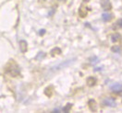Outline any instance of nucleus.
Instances as JSON below:
<instances>
[{
  "instance_id": "obj_13",
  "label": "nucleus",
  "mask_w": 122,
  "mask_h": 113,
  "mask_svg": "<svg viewBox=\"0 0 122 113\" xmlns=\"http://www.w3.org/2000/svg\"><path fill=\"white\" fill-rule=\"evenodd\" d=\"M71 107H72V105H71V104H67V106H66V107H64V108H62L63 112H69V110H70V108H71Z\"/></svg>"
},
{
  "instance_id": "obj_1",
  "label": "nucleus",
  "mask_w": 122,
  "mask_h": 113,
  "mask_svg": "<svg viewBox=\"0 0 122 113\" xmlns=\"http://www.w3.org/2000/svg\"><path fill=\"white\" fill-rule=\"evenodd\" d=\"M8 72L11 76H17L18 75H20V69L18 67V65H16L15 63H13L12 65H9Z\"/></svg>"
},
{
  "instance_id": "obj_10",
  "label": "nucleus",
  "mask_w": 122,
  "mask_h": 113,
  "mask_svg": "<svg viewBox=\"0 0 122 113\" xmlns=\"http://www.w3.org/2000/svg\"><path fill=\"white\" fill-rule=\"evenodd\" d=\"M113 28H114L115 30L116 29H122V19H118L117 22L115 23Z\"/></svg>"
},
{
  "instance_id": "obj_6",
  "label": "nucleus",
  "mask_w": 122,
  "mask_h": 113,
  "mask_svg": "<svg viewBox=\"0 0 122 113\" xmlns=\"http://www.w3.org/2000/svg\"><path fill=\"white\" fill-rule=\"evenodd\" d=\"M27 42L25 41H20V51L22 53H25L27 51Z\"/></svg>"
},
{
  "instance_id": "obj_17",
  "label": "nucleus",
  "mask_w": 122,
  "mask_h": 113,
  "mask_svg": "<svg viewBox=\"0 0 122 113\" xmlns=\"http://www.w3.org/2000/svg\"><path fill=\"white\" fill-rule=\"evenodd\" d=\"M45 31H46L45 30H41V32H40V34H41V35H43V34L45 33Z\"/></svg>"
},
{
  "instance_id": "obj_16",
  "label": "nucleus",
  "mask_w": 122,
  "mask_h": 113,
  "mask_svg": "<svg viewBox=\"0 0 122 113\" xmlns=\"http://www.w3.org/2000/svg\"><path fill=\"white\" fill-rule=\"evenodd\" d=\"M44 56H45V53H40V54H38V55H37V57H36V58H37V59H41V58H43Z\"/></svg>"
},
{
  "instance_id": "obj_18",
  "label": "nucleus",
  "mask_w": 122,
  "mask_h": 113,
  "mask_svg": "<svg viewBox=\"0 0 122 113\" xmlns=\"http://www.w3.org/2000/svg\"><path fill=\"white\" fill-rule=\"evenodd\" d=\"M84 2H89V1H90V0H83Z\"/></svg>"
},
{
  "instance_id": "obj_9",
  "label": "nucleus",
  "mask_w": 122,
  "mask_h": 113,
  "mask_svg": "<svg viewBox=\"0 0 122 113\" xmlns=\"http://www.w3.org/2000/svg\"><path fill=\"white\" fill-rule=\"evenodd\" d=\"M111 39H112V41H113V42H117V41H118L121 39V36H120V34H118V33H115V34L112 35Z\"/></svg>"
},
{
  "instance_id": "obj_5",
  "label": "nucleus",
  "mask_w": 122,
  "mask_h": 113,
  "mask_svg": "<svg viewBox=\"0 0 122 113\" xmlns=\"http://www.w3.org/2000/svg\"><path fill=\"white\" fill-rule=\"evenodd\" d=\"M89 107H90V108H91L92 111H96L97 110V105H96V102L93 100V99H92L89 101Z\"/></svg>"
},
{
  "instance_id": "obj_4",
  "label": "nucleus",
  "mask_w": 122,
  "mask_h": 113,
  "mask_svg": "<svg viewBox=\"0 0 122 113\" xmlns=\"http://www.w3.org/2000/svg\"><path fill=\"white\" fill-rule=\"evenodd\" d=\"M111 90L115 93H121L122 92V85L121 84H115L111 86Z\"/></svg>"
},
{
  "instance_id": "obj_15",
  "label": "nucleus",
  "mask_w": 122,
  "mask_h": 113,
  "mask_svg": "<svg viewBox=\"0 0 122 113\" xmlns=\"http://www.w3.org/2000/svg\"><path fill=\"white\" fill-rule=\"evenodd\" d=\"M113 52L115 53H120L121 52V50H120V48H119V46H114V47H112V49H111Z\"/></svg>"
},
{
  "instance_id": "obj_14",
  "label": "nucleus",
  "mask_w": 122,
  "mask_h": 113,
  "mask_svg": "<svg viewBox=\"0 0 122 113\" xmlns=\"http://www.w3.org/2000/svg\"><path fill=\"white\" fill-rule=\"evenodd\" d=\"M79 13H80V16H81V18H84L85 16L87 15V11H86V10H82V8H81V9H80Z\"/></svg>"
},
{
  "instance_id": "obj_11",
  "label": "nucleus",
  "mask_w": 122,
  "mask_h": 113,
  "mask_svg": "<svg viewBox=\"0 0 122 113\" xmlns=\"http://www.w3.org/2000/svg\"><path fill=\"white\" fill-rule=\"evenodd\" d=\"M45 94H46L47 97H51V96H52V94H53V90H52V87H51V86H49V87L46 88Z\"/></svg>"
},
{
  "instance_id": "obj_3",
  "label": "nucleus",
  "mask_w": 122,
  "mask_h": 113,
  "mask_svg": "<svg viewBox=\"0 0 122 113\" xmlns=\"http://www.w3.org/2000/svg\"><path fill=\"white\" fill-rule=\"evenodd\" d=\"M101 7L104 8V10L108 11L112 8V5L109 0H101Z\"/></svg>"
},
{
  "instance_id": "obj_2",
  "label": "nucleus",
  "mask_w": 122,
  "mask_h": 113,
  "mask_svg": "<svg viewBox=\"0 0 122 113\" xmlns=\"http://www.w3.org/2000/svg\"><path fill=\"white\" fill-rule=\"evenodd\" d=\"M102 103H103L105 106H107V107H112V108H114V107L117 106V102H116V100L112 98H106L103 101H102Z\"/></svg>"
},
{
  "instance_id": "obj_8",
  "label": "nucleus",
  "mask_w": 122,
  "mask_h": 113,
  "mask_svg": "<svg viewBox=\"0 0 122 113\" xmlns=\"http://www.w3.org/2000/svg\"><path fill=\"white\" fill-rule=\"evenodd\" d=\"M102 18H103L104 21H109V20L112 19V15L109 14V13H104L102 15Z\"/></svg>"
},
{
  "instance_id": "obj_7",
  "label": "nucleus",
  "mask_w": 122,
  "mask_h": 113,
  "mask_svg": "<svg viewBox=\"0 0 122 113\" xmlns=\"http://www.w3.org/2000/svg\"><path fill=\"white\" fill-rule=\"evenodd\" d=\"M95 83H96V79L94 77H89L87 79V85L89 86H93L95 85Z\"/></svg>"
},
{
  "instance_id": "obj_12",
  "label": "nucleus",
  "mask_w": 122,
  "mask_h": 113,
  "mask_svg": "<svg viewBox=\"0 0 122 113\" xmlns=\"http://www.w3.org/2000/svg\"><path fill=\"white\" fill-rule=\"evenodd\" d=\"M59 53H61V50L59 49V48H55L54 50H52L51 51V54L52 55H56V54H59Z\"/></svg>"
}]
</instances>
